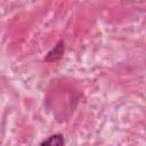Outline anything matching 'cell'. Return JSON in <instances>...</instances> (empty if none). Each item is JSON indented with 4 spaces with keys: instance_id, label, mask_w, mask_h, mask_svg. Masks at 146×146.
Returning a JSON list of instances; mask_svg holds the SVG:
<instances>
[{
    "instance_id": "obj_1",
    "label": "cell",
    "mask_w": 146,
    "mask_h": 146,
    "mask_svg": "<svg viewBox=\"0 0 146 146\" xmlns=\"http://www.w3.org/2000/svg\"><path fill=\"white\" fill-rule=\"evenodd\" d=\"M64 50H65L64 41H63V40H59V41L48 51V54H47L46 57H44V60L48 62V63H54V62L59 60V59L63 57V55H64Z\"/></svg>"
},
{
    "instance_id": "obj_2",
    "label": "cell",
    "mask_w": 146,
    "mask_h": 146,
    "mask_svg": "<svg viewBox=\"0 0 146 146\" xmlns=\"http://www.w3.org/2000/svg\"><path fill=\"white\" fill-rule=\"evenodd\" d=\"M65 144V139L63 137L62 133H54L51 136H49L47 139L42 140L40 143L41 146H44V145H49V146H63Z\"/></svg>"
}]
</instances>
